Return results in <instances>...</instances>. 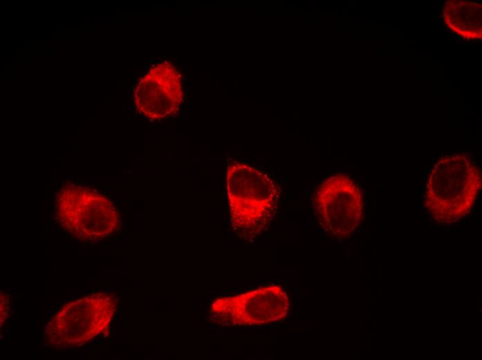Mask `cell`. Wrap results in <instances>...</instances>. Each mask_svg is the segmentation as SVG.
I'll list each match as a JSON object with an SVG mask.
<instances>
[{"instance_id": "1", "label": "cell", "mask_w": 482, "mask_h": 360, "mask_svg": "<svg viewBox=\"0 0 482 360\" xmlns=\"http://www.w3.org/2000/svg\"><path fill=\"white\" fill-rule=\"evenodd\" d=\"M226 188L233 232L244 242L257 240L277 215L280 198L278 185L262 169L233 161L227 165Z\"/></svg>"}, {"instance_id": "2", "label": "cell", "mask_w": 482, "mask_h": 360, "mask_svg": "<svg viewBox=\"0 0 482 360\" xmlns=\"http://www.w3.org/2000/svg\"><path fill=\"white\" fill-rule=\"evenodd\" d=\"M54 211L60 226L84 242L105 240L121 226L120 213L111 199L93 188L72 183L57 192Z\"/></svg>"}, {"instance_id": "3", "label": "cell", "mask_w": 482, "mask_h": 360, "mask_svg": "<svg viewBox=\"0 0 482 360\" xmlns=\"http://www.w3.org/2000/svg\"><path fill=\"white\" fill-rule=\"evenodd\" d=\"M118 305L117 296L111 292L67 303L47 323L44 341L58 349L81 346L108 330Z\"/></svg>"}, {"instance_id": "4", "label": "cell", "mask_w": 482, "mask_h": 360, "mask_svg": "<svg viewBox=\"0 0 482 360\" xmlns=\"http://www.w3.org/2000/svg\"><path fill=\"white\" fill-rule=\"evenodd\" d=\"M290 307L287 289L276 282L213 298L208 316L211 323L220 327H260L283 321Z\"/></svg>"}, {"instance_id": "5", "label": "cell", "mask_w": 482, "mask_h": 360, "mask_svg": "<svg viewBox=\"0 0 482 360\" xmlns=\"http://www.w3.org/2000/svg\"><path fill=\"white\" fill-rule=\"evenodd\" d=\"M312 208L317 226L328 235L339 240L350 236L363 218L361 192L343 173L330 176L317 186Z\"/></svg>"}, {"instance_id": "6", "label": "cell", "mask_w": 482, "mask_h": 360, "mask_svg": "<svg viewBox=\"0 0 482 360\" xmlns=\"http://www.w3.org/2000/svg\"><path fill=\"white\" fill-rule=\"evenodd\" d=\"M184 98L181 73L168 62L153 65L134 89L136 110L148 119H167L179 110Z\"/></svg>"}, {"instance_id": "7", "label": "cell", "mask_w": 482, "mask_h": 360, "mask_svg": "<svg viewBox=\"0 0 482 360\" xmlns=\"http://www.w3.org/2000/svg\"><path fill=\"white\" fill-rule=\"evenodd\" d=\"M445 24L467 39L481 37V6L465 1H450L443 8Z\"/></svg>"}, {"instance_id": "8", "label": "cell", "mask_w": 482, "mask_h": 360, "mask_svg": "<svg viewBox=\"0 0 482 360\" xmlns=\"http://www.w3.org/2000/svg\"><path fill=\"white\" fill-rule=\"evenodd\" d=\"M10 309V296L3 291H1V324L2 325L4 321L8 317Z\"/></svg>"}]
</instances>
